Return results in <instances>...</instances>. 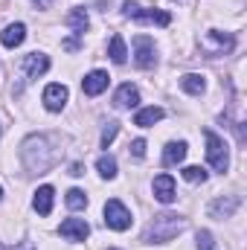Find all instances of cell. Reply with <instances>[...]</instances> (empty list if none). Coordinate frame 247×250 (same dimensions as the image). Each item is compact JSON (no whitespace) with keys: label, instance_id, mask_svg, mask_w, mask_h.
Listing matches in <instances>:
<instances>
[{"label":"cell","instance_id":"1","mask_svg":"<svg viewBox=\"0 0 247 250\" xmlns=\"http://www.w3.org/2000/svg\"><path fill=\"white\" fill-rule=\"evenodd\" d=\"M184 227H186V221L178 218V215H169V212L154 215V221H151L148 230H145V242H148V245H166V242H172Z\"/></svg>","mask_w":247,"mask_h":250},{"label":"cell","instance_id":"2","mask_svg":"<svg viewBox=\"0 0 247 250\" xmlns=\"http://www.w3.org/2000/svg\"><path fill=\"white\" fill-rule=\"evenodd\" d=\"M123 15L131 21H140V23H157V26H169L172 23V15L169 12H160V9H148V6H137V3H125Z\"/></svg>","mask_w":247,"mask_h":250},{"label":"cell","instance_id":"3","mask_svg":"<svg viewBox=\"0 0 247 250\" xmlns=\"http://www.w3.org/2000/svg\"><path fill=\"white\" fill-rule=\"evenodd\" d=\"M204 137H206V160H209V166H212L215 172H227V166H230L227 143H224L215 131H204Z\"/></svg>","mask_w":247,"mask_h":250},{"label":"cell","instance_id":"4","mask_svg":"<svg viewBox=\"0 0 247 250\" xmlns=\"http://www.w3.org/2000/svg\"><path fill=\"white\" fill-rule=\"evenodd\" d=\"M134 64L140 70H151L157 64V47L148 35H137L134 38Z\"/></svg>","mask_w":247,"mask_h":250},{"label":"cell","instance_id":"5","mask_svg":"<svg viewBox=\"0 0 247 250\" xmlns=\"http://www.w3.org/2000/svg\"><path fill=\"white\" fill-rule=\"evenodd\" d=\"M105 224L111 227V230H128L131 227V212H128V207H125L123 201H108L105 204Z\"/></svg>","mask_w":247,"mask_h":250},{"label":"cell","instance_id":"6","mask_svg":"<svg viewBox=\"0 0 247 250\" xmlns=\"http://www.w3.org/2000/svg\"><path fill=\"white\" fill-rule=\"evenodd\" d=\"M23 73H26V79H38V76H44L47 70H50V59L44 56V53H29V56H23Z\"/></svg>","mask_w":247,"mask_h":250},{"label":"cell","instance_id":"7","mask_svg":"<svg viewBox=\"0 0 247 250\" xmlns=\"http://www.w3.org/2000/svg\"><path fill=\"white\" fill-rule=\"evenodd\" d=\"M59 233H62L64 239H70V242H84L87 233H90V227H87L84 218H67V221H62Z\"/></svg>","mask_w":247,"mask_h":250},{"label":"cell","instance_id":"8","mask_svg":"<svg viewBox=\"0 0 247 250\" xmlns=\"http://www.w3.org/2000/svg\"><path fill=\"white\" fill-rule=\"evenodd\" d=\"M154 198L160 204H172L178 198V189H175V178L172 175H157L154 178Z\"/></svg>","mask_w":247,"mask_h":250},{"label":"cell","instance_id":"9","mask_svg":"<svg viewBox=\"0 0 247 250\" xmlns=\"http://www.w3.org/2000/svg\"><path fill=\"white\" fill-rule=\"evenodd\" d=\"M67 87L64 84H47L44 87V108L47 111H62L64 105H67Z\"/></svg>","mask_w":247,"mask_h":250},{"label":"cell","instance_id":"10","mask_svg":"<svg viewBox=\"0 0 247 250\" xmlns=\"http://www.w3.org/2000/svg\"><path fill=\"white\" fill-rule=\"evenodd\" d=\"M108 79H111V76H108L105 70H93V73H87V76H84L82 90H84L87 96H99V93L108 87Z\"/></svg>","mask_w":247,"mask_h":250},{"label":"cell","instance_id":"11","mask_svg":"<svg viewBox=\"0 0 247 250\" xmlns=\"http://www.w3.org/2000/svg\"><path fill=\"white\" fill-rule=\"evenodd\" d=\"M114 105L117 108H137L140 105V90L134 84H120V90L114 93Z\"/></svg>","mask_w":247,"mask_h":250},{"label":"cell","instance_id":"12","mask_svg":"<svg viewBox=\"0 0 247 250\" xmlns=\"http://www.w3.org/2000/svg\"><path fill=\"white\" fill-rule=\"evenodd\" d=\"M23 38H26V26H23V23H9V26L3 29V35H0L3 47H9V50L21 47V44H23Z\"/></svg>","mask_w":247,"mask_h":250},{"label":"cell","instance_id":"13","mask_svg":"<svg viewBox=\"0 0 247 250\" xmlns=\"http://www.w3.org/2000/svg\"><path fill=\"white\" fill-rule=\"evenodd\" d=\"M206 47H212L215 53H230V50L236 47V38H233L230 32H218V29H212V32L206 35Z\"/></svg>","mask_w":247,"mask_h":250},{"label":"cell","instance_id":"14","mask_svg":"<svg viewBox=\"0 0 247 250\" xmlns=\"http://www.w3.org/2000/svg\"><path fill=\"white\" fill-rule=\"evenodd\" d=\"M53 198H56V189L41 187L38 192H35V201H32L35 212H38V215H50V212H53Z\"/></svg>","mask_w":247,"mask_h":250},{"label":"cell","instance_id":"15","mask_svg":"<svg viewBox=\"0 0 247 250\" xmlns=\"http://www.w3.org/2000/svg\"><path fill=\"white\" fill-rule=\"evenodd\" d=\"M160 120H163V108L151 105V108H143V111L134 117V125H140V128H151V125L160 123Z\"/></svg>","mask_w":247,"mask_h":250},{"label":"cell","instance_id":"16","mask_svg":"<svg viewBox=\"0 0 247 250\" xmlns=\"http://www.w3.org/2000/svg\"><path fill=\"white\" fill-rule=\"evenodd\" d=\"M186 157V143H169L163 151V166H178Z\"/></svg>","mask_w":247,"mask_h":250},{"label":"cell","instance_id":"17","mask_svg":"<svg viewBox=\"0 0 247 250\" xmlns=\"http://www.w3.org/2000/svg\"><path fill=\"white\" fill-rule=\"evenodd\" d=\"M181 87H184L186 93H192V96H201V93L206 90V82H204V76H198V73H186L184 79H181Z\"/></svg>","mask_w":247,"mask_h":250},{"label":"cell","instance_id":"18","mask_svg":"<svg viewBox=\"0 0 247 250\" xmlns=\"http://www.w3.org/2000/svg\"><path fill=\"white\" fill-rule=\"evenodd\" d=\"M108 56H111V62H114V64H125L128 53H125L123 35H114V38H111V44H108Z\"/></svg>","mask_w":247,"mask_h":250},{"label":"cell","instance_id":"19","mask_svg":"<svg viewBox=\"0 0 247 250\" xmlns=\"http://www.w3.org/2000/svg\"><path fill=\"white\" fill-rule=\"evenodd\" d=\"M67 26H73L76 35H84V29H87V12L84 9H73L67 15Z\"/></svg>","mask_w":247,"mask_h":250},{"label":"cell","instance_id":"20","mask_svg":"<svg viewBox=\"0 0 247 250\" xmlns=\"http://www.w3.org/2000/svg\"><path fill=\"white\" fill-rule=\"evenodd\" d=\"M236 207H239V198H227V201H224V198H218V201L209 207V212H212L215 218H221V215L227 218V215H233V209H236Z\"/></svg>","mask_w":247,"mask_h":250},{"label":"cell","instance_id":"21","mask_svg":"<svg viewBox=\"0 0 247 250\" xmlns=\"http://www.w3.org/2000/svg\"><path fill=\"white\" fill-rule=\"evenodd\" d=\"M96 169H99V175H102V178H108V181H114V178H117V160H114L111 154H102V157L96 160Z\"/></svg>","mask_w":247,"mask_h":250},{"label":"cell","instance_id":"22","mask_svg":"<svg viewBox=\"0 0 247 250\" xmlns=\"http://www.w3.org/2000/svg\"><path fill=\"white\" fill-rule=\"evenodd\" d=\"M67 207H70V209H84V207H87V195H84L82 189H70V192H67Z\"/></svg>","mask_w":247,"mask_h":250},{"label":"cell","instance_id":"23","mask_svg":"<svg viewBox=\"0 0 247 250\" xmlns=\"http://www.w3.org/2000/svg\"><path fill=\"white\" fill-rule=\"evenodd\" d=\"M184 178L189 184H204V181H206V169H201V166H186Z\"/></svg>","mask_w":247,"mask_h":250},{"label":"cell","instance_id":"24","mask_svg":"<svg viewBox=\"0 0 247 250\" xmlns=\"http://www.w3.org/2000/svg\"><path fill=\"white\" fill-rule=\"evenodd\" d=\"M117 134H120V123H108L105 125V131H102V148H108V146L114 143Z\"/></svg>","mask_w":247,"mask_h":250},{"label":"cell","instance_id":"25","mask_svg":"<svg viewBox=\"0 0 247 250\" xmlns=\"http://www.w3.org/2000/svg\"><path fill=\"white\" fill-rule=\"evenodd\" d=\"M198 248H201V250H212V248H215V242H212V233L201 230V233H198Z\"/></svg>","mask_w":247,"mask_h":250},{"label":"cell","instance_id":"26","mask_svg":"<svg viewBox=\"0 0 247 250\" xmlns=\"http://www.w3.org/2000/svg\"><path fill=\"white\" fill-rule=\"evenodd\" d=\"M128 151H131L134 157H145V140H134V143L128 146Z\"/></svg>","mask_w":247,"mask_h":250},{"label":"cell","instance_id":"27","mask_svg":"<svg viewBox=\"0 0 247 250\" xmlns=\"http://www.w3.org/2000/svg\"><path fill=\"white\" fill-rule=\"evenodd\" d=\"M70 175H73V178H82V175H84V166H82V163H73V166H70Z\"/></svg>","mask_w":247,"mask_h":250},{"label":"cell","instance_id":"28","mask_svg":"<svg viewBox=\"0 0 247 250\" xmlns=\"http://www.w3.org/2000/svg\"><path fill=\"white\" fill-rule=\"evenodd\" d=\"M35 3H38V9H44V6H50L53 0H35Z\"/></svg>","mask_w":247,"mask_h":250},{"label":"cell","instance_id":"29","mask_svg":"<svg viewBox=\"0 0 247 250\" xmlns=\"http://www.w3.org/2000/svg\"><path fill=\"white\" fill-rule=\"evenodd\" d=\"M0 198H3V187H0Z\"/></svg>","mask_w":247,"mask_h":250},{"label":"cell","instance_id":"30","mask_svg":"<svg viewBox=\"0 0 247 250\" xmlns=\"http://www.w3.org/2000/svg\"><path fill=\"white\" fill-rule=\"evenodd\" d=\"M111 250H114V248H111Z\"/></svg>","mask_w":247,"mask_h":250}]
</instances>
